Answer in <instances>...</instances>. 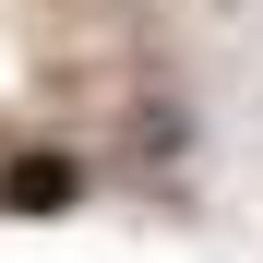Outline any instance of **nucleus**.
<instances>
[{
    "mask_svg": "<svg viewBox=\"0 0 263 263\" xmlns=\"http://www.w3.org/2000/svg\"><path fill=\"white\" fill-rule=\"evenodd\" d=\"M72 203H84V167L60 144H36V156L0 167V215H72Z\"/></svg>",
    "mask_w": 263,
    "mask_h": 263,
    "instance_id": "f257e3e1",
    "label": "nucleus"
}]
</instances>
